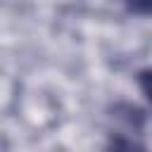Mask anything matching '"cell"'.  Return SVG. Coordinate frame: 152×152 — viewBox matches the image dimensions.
I'll return each mask as SVG.
<instances>
[{"mask_svg": "<svg viewBox=\"0 0 152 152\" xmlns=\"http://www.w3.org/2000/svg\"><path fill=\"white\" fill-rule=\"evenodd\" d=\"M104 152H145V147L140 142H135V140H128V138L116 135V138L109 140V145H107Z\"/></svg>", "mask_w": 152, "mask_h": 152, "instance_id": "obj_1", "label": "cell"}, {"mask_svg": "<svg viewBox=\"0 0 152 152\" xmlns=\"http://www.w3.org/2000/svg\"><path fill=\"white\" fill-rule=\"evenodd\" d=\"M138 86H140L142 95L152 102V69H145V71L138 74Z\"/></svg>", "mask_w": 152, "mask_h": 152, "instance_id": "obj_2", "label": "cell"}]
</instances>
